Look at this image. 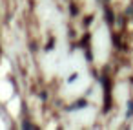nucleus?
I'll return each instance as SVG.
<instances>
[]
</instances>
